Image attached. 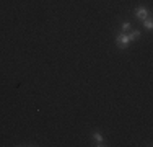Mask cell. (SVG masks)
Listing matches in <instances>:
<instances>
[{"label":"cell","mask_w":153,"mask_h":147,"mask_svg":"<svg viewBox=\"0 0 153 147\" xmlns=\"http://www.w3.org/2000/svg\"><path fill=\"white\" fill-rule=\"evenodd\" d=\"M116 44H117L121 49H126V47L130 44L129 34H127V33H121V34H117V38H116Z\"/></svg>","instance_id":"6da1fadb"},{"label":"cell","mask_w":153,"mask_h":147,"mask_svg":"<svg viewBox=\"0 0 153 147\" xmlns=\"http://www.w3.org/2000/svg\"><path fill=\"white\" fill-rule=\"evenodd\" d=\"M148 15H150V12H148V10L145 8V7H138V8L135 10V16H137L140 21L147 20V18H148Z\"/></svg>","instance_id":"7a4b0ae2"},{"label":"cell","mask_w":153,"mask_h":147,"mask_svg":"<svg viewBox=\"0 0 153 147\" xmlns=\"http://www.w3.org/2000/svg\"><path fill=\"white\" fill-rule=\"evenodd\" d=\"M138 36H140V31H138V29H135V31H132V33L129 34V39H130V41H137Z\"/></svg>","instance_id":"3957f363"},{"label":"cell","mask_w":153,"mask_h":147,"mask_svg":"<svg viewBox=\"0 0 153 147\" xmlns=\"http://www.w3.org/2000/svg\"><path fill=\"white\" fill-rule=\"evenodd\" d=\"M130 31V23L129 21H124L122 23V33H129Z\"/></svg>","instance_id":"277c9868"},{"label":"cell","mask_w":153,"mask_h":147,"mask_svg":"<svg viewBox=\"0 0 153 147\" xmlns=\"http://www.w3.org/2000/svg\"><path fill=\"white\" fill-rule=\"evenodd\" d=\"M143 25H145V28H147V29H152V28H153V21L150 20V18L143 20Z\"/></svg>","instance_id":"5b68a950"}]
</instances>
